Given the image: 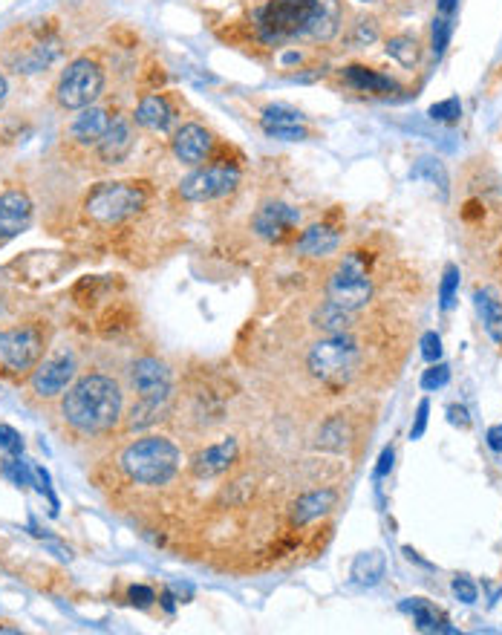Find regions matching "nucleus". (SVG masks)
<instances>
[{"instance_id": "f257e3e1", "label": "nucleus", "mask_w": 502, "mask_h": 635, "mask_svg": "<svg viewBox=\"0 0 502 635\" xmlns=\"http://www.w3.org/2000/svg\"><path fill=\"white\" fill-rule=\"evenodd\" d=\"M122 413H125L122 384L104 373H87L73 381L61 402L64 422L84 436L113 431Z\"/></svg>"}, {"instance_id": "f03ea898", "label": "nucleus", "mask_w": 502, "mask_h": 635, "mask_svg": "<svg viewBox=\"0 0 502 635\" xmlns=\"http://www.w3.org/2000/svg\"><path fill=\"white\" fill-rule=\"evenodd\" d=\"M151 203V188L148 182L139 179H110L99 182L87 191L81 211L90 223L96 226H122L142 214Z\"/></svg>"}, {"instance_id": "7ed1b4c3", "label": "nucleus", "mask_w": 502, "mask_h": 635, "mask_svg": "<svg viewBox=\"0 0 502 635\" xmlns=\"http://www.w3.org/2000/svg\"><path fill=\"white\" fill-rule=\"evenodd\" d=\"M315 6H318V0H263L251 12L254 35L266 47L306 41L309 24L315 18Z\"/></svg>"}, {"instance_id": "20e7f679", "label": "nucleus", "mask_w": 502, "mask_h": 635, "mask_svg": "<svg viewBox=\"0 0 502 635\" xmlns=\"http://www.w3.org/2000/svg\"><path fill=\"white\" fill-rule=\"evenodd\" d=\"M182 454L168 436H142L130 442L122 454V471L139 485H165L171 483L179 471Z\"/></svg>"}, {"instance_id": "39448f33", "label": "nucleus", "mask_w": 502, "mask_h": 635, "mask_svg": "<svg viewBox=\"0 0 502 635\" xmlns=\"http://www.w3.org/2000/svg\"><path fill=\"white\" fill-rule=\"evenodd\" d=\"M373 295H376V280L370 272V257L358 249L341 254L324 280V301L361 312L364 306H370Z\"/></svg>"}, {"instance_id": "423d86ee", "label": "nucleus", "mask_w": 502, "mask_h": 635, "mask_svg": "<svg viewBox=\"0 0 502 635\" xmlns=\"http://www.w3.org/2000/svg\"><path fill=\"white\" fill-rule=\"evenodd\" d=\"M240 185H243V165L217 153L211 162L191 168L188 177L179 179L176 194L182 203H220V200L234 197L240 191Z\"/></svg>"}, {"instance_id": "0eeeda50", "label": "nucleus", "mask_w": 502, "mask_h": 635, "mask_svg": "<svg viewBox=\"0 0 502 635\" xmlns=\"http://www.w3.org/2000/svg\"><path fill=\"white\" fill-rule=\"evenodd\" d=\"M358 364H361V347L352 335H324L306 353L309 373L329 387L347 384L355 376Z\"/></svg>"}, {"instance_id": "6e6552de", "label": "nucleus", "mask_w": 502, "mask_h": 635, "mask_svg": "<svg viewBox=\"0 0 502 635\" xmlns=\"http://www.w3.org/2000/svg\"><path fill=\"white\" fill-rule=\"evenodd\" d=\"M104 84H107V76H104V67L99 61L90 58V55H78L61 70L52 96H55V104L61 110L78 113V110L99 102Z\"/></svg>"}, {"instance_id": "1a4fd4ad", "label": "nucleus", "mask_w": 502, "mask_h": 635, "mask_svg": "<svg viewBox=\"0 0 502 635\" xmlns=\"http://www.w3.org/2000/svg\"><path fill=\"white\" fill-rule=\"evenodd\" d=\"M47 335L38 324H24L15 330L0 332V373L9 379H21L32 373L44 358Z\"/></svg>"}, {"instance_id": "9d476101", "label": "nucleus", "mask_w": 502, "mask_h": 635, "mask_svg": "<svg viewBox=\"0 0 502 635\" xmlns=\"http://www.w3.org/2000/svg\"><path fill=\"white\" fill-rule=\"evenodd\" d=\"M303 214L298 205L286 200H263L249 220L251 234L269 246H289L301 231Z\"/></svg>"}, {"instance_id": "9b49d317", "label": "nucleus", "mask_w": 502, "mask_h": 635, "mask_svg": "<svg viewBox=\"0 0 502 635\" xmlns=\"http://www.w3.org/2000/svg\"><path fill=\"white\" fill-rule=\"evenodd\" d=\"M220 139L214 136L211 127L202 122H182L171 133V153L179 165L185 168H200L205 162H211L220 153Z\"/></svg>"}, {"instance_id": "f8f14e48", "label": "nucleus", "mask_w": 502, "mask_h": 635, "mask_svg": "<svg viewBox=\"0 0 502 635\" xmlns=\"http://www.w3.org/2000/svg\"><path fill=\"white\" fill-rule=\"evenodd\" d=\"M61 50H64V41L52 32V29H35L24 44H18L15 52L9 55V67L15 73H24V76H35V73H44L50 70L52 64L61 58Z\"/></svg>"}, {"instance_id": "ddd939ff", "label": "nucleus", "mask_w": 502, "mask_h": 635, "mask_svg": "<svg viewBox=\"0 0 502 635\" xmlns=\"http://www.w3.org/2000/svg\"><path fill=\"white\" fill-rule=\"evenodd\" d=\"M76 358L70 353H55V356L44 358L35 370H32V393L41 399H55L64 390H70V384L76 381Z\"/></svg>"}, {"instance_id": "4468645a", "label": "nucleus", "mask_w": 502, "mask_h": 635, "mask_svg": "<svg viewBox=\"0 0 502 635\" xmlns=\"http://www.w3.org/2000/svg\"><path fill=\"white\" fill-rule=\"evenodd\" d=\"M341 243H344L341 229L332 226L329 220H321V223H309L306 229L298 231V237L292 240V254L301 260H329L341 249Z\"/></svg>"}, {"instance_id": "2eb2a0df", "label": "nucleus", "mask_w": 502, "mask_h": 635, "mask_svg": "<svg viewBox=\"0 0 502 635\" xmlns=\"http://www.w3.org/2000/svg\"><path fill=\"white\" fill-rule=\"evenodd\" d=\"M130 387L136 390L139 399H171L174 384H171V370L165 361L145 356L136 358L130 364Z\"/></svg>"}, {"instance_id": "dca6fc26", "label": "nucleus", "mask_w": 502, "mask_h": 635, "mask_svg": "<svg viewBox=\"0 0 502 635\" xmlns=\"http://www.w3.org/2000/svg\"><path fill=\"white\" fill-rule=\"evenodd\" d=\"M260 130L269 139H280V142H303L312 136V130L306 127V116L295 107L286 104H269L260 110Z\"/></svg>"}, {"instance_id": "f3484780", "label": "nucleus", "mask_w": 502, "mask_h": 635, "mask_svg": "<svg viewBox=\"0 0 502 635\" xmlns=\"http://www.w3.org/2000/svg\"><path fill=\"white\" fill-rule=\"evenodd\" d=\"M133 122L151 133H174L179 122V107L168 93H148L133 107Z\"/></svg>"}, {"instance_id": "a211bd4d", "label": "nucleus", "mask_w": 502, "mask_h": 635, "mask_svg": "<svg viewBox=\"0 0 502 635\" xmlns=\"http://www.w3.org/2000/svg\"><path fill=\"white\" fill-rule=\"evenodd\" d=\"M133 148H136V122H133V116L116 113V119L110 122L107 133L101 136L93 151L99 156L101 165H122L133 153Z\"/></svg>"}, {"instance_id": "6ab92c4d", "label": "nucleus", "mask_w": 502, "mask_h": 635, "mask_svg": "<svg viewBox=\"0 0 502 635\" xmlns=\"http://www.w3.org/2000/svg\"><path fill=\"white\" fill-rule=\"evenodd\" d=\"M35 205L29 200V194L21 188H9L0 194V246L15 240L18 234H24L32 223Z\"/></svg>"}, {"instance_id": "aec40b11", "label": "nucleus", "mask_w": 502, "mask_h": 635, "mask_svg": "<svg viewBox=\"0 0 502 635\" xmlns=\"http://www.w3.org/2000/svg\"><path fill=\"white\" fill-rule=\"evenodd\" d=\"M116 119V113L107 104H90L84 110H78V116L67 127V139L78 148H96L99 139L107 133L110 122Z\"/></svg>"}, {"instance_id": "412c9836", "label": "nucleus", "mask_w": 502, "mask_h": 635, "mask_svg": "<svg viewBox=\"0 0 502 635\" xmlns=\"http://www.w3.org/2000/svg\"><path fill=\"white\" fill-rule=\"evenodd\" d=\"M341 81L355 90V93H364V96H393L399 93V81L390 76H384L376 67H367V64H347L338 70Z\"/></svg>"}, {"instance_id": "4be33fe9", "label": "nucleus", "mask_w": 502, "mask_h": 635, "mask_svg": "<svg viewBox=\"0 0 502 635\" xmlns=\"http://www.w3.org/2000/svg\"><path fill=\"white\" fill-rule=\"evenodd\" d=\"M237 439H223V442H217V445H208L205 451H200L194 462H191V468H194V474L200 477V480H211V477H220V474H226L228 468L237 462Z\"/></svg>"}, {"instance_id": "5701e85b", "label": "nucleus", "mask_w": 502, "mask_h": 635, "mask_svg": "<svg viewBox=\"0 0 502 635\" xmlns=\"http://www.w3.org/2000/svg\"><path fill=\"white\" fill-rule=\"evenodd\" d=\"M344 29V6L341 0H318L315 6V18L309 24L306 41L312 44H329L341 35Z\"/></svg>"}, {"instance_id": "b1692460", "label": "nucleus", "mask_w": 502, "mask_h": 635, "mask_svg": "<svg viewBox=\"0 0 502 635\" xmlns=\"http://www.w3.org/2000/svg\"><path fill=\"white\" fill-rule=\"evenodd\" d=\"M335 503H338V491H335V488H315V491L301 494V497L292 503L289 517H292L295 526H306V523H312V520L329 514V511L335 508Z\"/></svg>"}, {"instance_id": "393cba45", "label": "nucleus", "mask_w": 502, "mask_h": 635, "mask_svg": "<svg viewBox=\"0 0 502 635\" xmlns=\"http://www.w3.org/2000/svg\"><path fill=\"white\" fill-rule=\"evenodd\" d=\"M312 327L324 335H352L355 327H358V312L352 309H344L338 304H329V301H321L312 312Z\"/></svg>"}, {"instance_id": "a878e982", "label": "nucleus", "mask_w": 502, "mask_h": 635, "mask_svg": "<svg viewBox=\"0 0 502 635\" xmlns=\"http://www.w3.org/2000/svg\"><path fill=\"white\" fill-rule=\"evenodd\" d=\"M402 610L413 615V624H416L422 633H456L453 627H448V621L427 604L425 598H407L402 604Z\"/></svg>"}, {"instance_id": "bb28decb", "label": "nucleus", "mask_w": 502, "mask_h": 635, "mask_svg": "<svg viewBox=\"0 0 502 635\" xmlns=\"http://www.w3.org/2000/svg\"><path fill=\"white\" fill-rule=\"evenodd\" d=\"M474 301H477V312L485 324V332L497 341L502 347V304L500 298L491 292V289H477L474 292Z\"/></svg>"}, {"instance_id": "cd10ccee", "label": "nucleus", "mask_w": 502, "mask_h": 635, "mask_svg": "<svg viewBox=\"0 0 502 635\" xmlns=\"http://www.w3.org/2000/svg\"><path fill=\"white\" fill-rule=\"evenodd\" d=\"M168 402L171 399H139L127 413L125 428L127 431H145V428L156 425L168 413Z\"/></svg>"}, {"instance_id": "c85d7f7f", "label": "nucleus", "mask_w": 502, "mask_h": 635, "mask_svg": "<svg viewBox=\"0 0 502 635\" xmlns=\"http://www.w3.org/2000/svg\"><path fill=\"white\" fill-rule=\"evenodd\" d=\"M384 52L393 58V61H399L404 70H413V67H419V58H422V47H419V38L416 35H393V38H387V44H384Z\"/></svg>"}, {"instance_id": "c756f323", "label": "nucleus", "mask_w": 502, "mask_h": 635, "mask_svg": "<svg viewBox=\"0 0 502 635\" xmlns=\"http://www.w3.org/2000/svg\"><path fill=\"white\" fill-rule=\"evenodd\" d=\"M384 566L387 560L381 552H364L352 563V581L361 586H376L384 578Z\"/></svg>"}, {"instance_id": "7c9ffc66", "label": "nucleus", "mask_w": 502, "mask_h": 635, "mask_svg": "<svg viewBox=\"0 0 502 635\" xmlns=\"http://www.w3.org/2000/svg\"><path fill=\"white\" fill-rule=\"evenodd\" d=\"M347 442H350V428L341 416L324 422V428L318 431V448H324V451H344Z\"/></svg>"}, {"instance_id": "2f4dec72", "label": "nucleus", "mask_w": 502, "mask_h": 635, "mask_svg": "<svg viewBox=\"0 0 502 635\" xmlns=\"http://www.w3.org/2000/svg\"><path fill=\"white\" fill-rule=\"evenodd\" d=\"M413 179H427L430 185H436L442 191V197H448V174L445 168L439 165V159H419V165L410 171Z\"/></svg>"}, {"instance_id": "473e14b6", "label": "nucleus", "mask_w": 502, "mask_h": 635, "mask_svg": "<svg viewBox=\"0 0 502 635\" xmlns=\"http://www.w3.org/2000/svg\"><path fill=\"white\" fill-rule=\"evenodd\" d=\"M378 35H381V29H378V21L376 18H358L355 24H350V44L355 50H361V47H370V44H376Z\"/></svg>"}, {"instance_id": "72a5a7b5", "label": "nucleus", "mask_w": 502, "mask_h": 635, "mask_svg": "<svg viewBox=\"0 0 502 635\" xmlns=\"http://www.w3.org/2000/svg\"><path fill=\"white\" fill-rule=\"evenodd\" d=\"M451 35H453L451 18H445V15L433 18V29H430V50H433L436 58H439V55H445L448 44H451Z\"/></svg>"}, {"instance_id": "f704fd0d", "label": "nucleus", "mask_w": 502, "mask_h": 635, "mask_svg": "<svg viewBox=\"0 0 502 635\" xmlns=\"http://www.w3.org/2000/svg\"><path fill=\"white\" fill-rule=\"evenodd\" d=\"M0 474H3L6 480H12L15 485L35 483V468H29L24 459H18V457L3 459V465H0Z\"/></svg>"}, {"instance_id": "c9c22d12", "label": "nucleus", "mask_w": 502, "mask_h": 635, "mask_svg": "<svg viewBox=\"0 0 502 635\" xmlns=\"http://www.w3.org/2000/svg\"><path fill=\"white\" fill-rule=\"evenodd\" d=\"M456 292H459V266L448 263L445 272H442V283H439V304H442V309H451L453 301H456Z\"/></svg>"}, {"instance_id": "e433bc0d", "label": "nucleus", "mask_w": 502, "mask_h": 635, "mask_svg": "<svg viewBox=\"0 0 502 635\" xmlns=\"http://www.w3.org/2000/svg\"><path fill=\"white\" fill-rule=\"evenodd\" d=\"M427 116L433 119V122H439V125H453V122H459V116H462V102L451 96V99H445V102H436L430 110H427Z\"/></svg>"}, {"instance_id": "4c0bfd02", "label": "nucleus", "mask_w": 502, "mask_h": 635, "mask_svg": "<svg viewBox=\"0 0 502 635\" xmlns=\"http://www.w3.org/2000/svg\"><path fill=\"white\" fill-rule=\"evenodd\" d=\"M0 448L9 457H21L24 454V439H21V433L15 431L12 425H0Z\"/></svg>"}, {"instance_id": "58836bf2", "label": "nucleus", "mask_w": 502, "mask_h": 635, "mask_svg": "<svg viewBox=\"0 0 502 635\" xmlns=\"http://www.w3.org/2000/svg\"><path fill=\"white\" fill-rule=\"evenodd\" d=\"M448 381H451V367L433 361V367L425 370V376H422V387H425V390H439V387H445Z\"/></svg>"}, {"instance_id": "ea45409f", "label": "nucleus", "mask_w": 502, "mask_h": 635, "mask_svg": "<svg viewBox=\"0 0 502 635\" xmlns=\"http://www.w3.org/2000/svg\"><path fill=\"white\" fill-rule=\"evenodd\" d=\"M127 598H130V604H133V607H142V610H148L153 601H156V592H153L151 586L133 584L130 589H127Z\"/></svg>"}, {"instance_id": "a19ab883", "label": "nucleus", "mask_w": 502, "mask_h": 635, "mask_svg": "<svg viewBox=\"0 0 502 635\" xmlns=\"http://www.w3.org/2000/svg\"><path fill=\"white\" fill-rule=\"evenodd\" d=\"M422 356L430 364L442 358V338L436 332H425V338H422Z\"/></svg>"}, {"instance_id": "79ce46f5", "label": "nucleus", "mask_w": 502, "mask_h": 635, "mask_svg": "<svg viewBox=\"0 0 502 635\" xmlns=\"http://www.w3.org/2000/svg\"><path fill=\"white\" fill-rule=\"evenodd\" d=\"M453 592H456V598H459L462 604H477V586L471 584L468 578H456V581H453Z\"/></svg>"}, {"instance_id": "37998d69", "label": "nucleus", "mask_w": 502, "mask_h": 635, "mask_svg": "<svg viewBox=\"0 0 502 635\" xmlns=\"http://www.w3.org/2000/svg\"><path fill=\"white\" fill-rule=\"evenodd\" d=\"M427 410H430V405H427V402H419V410H416V425L410 428V439H419V436L425 433Z\"/></svg>"}, {"instance_id": "c03bdc74", "label": "nucleus", "mask_w": 502, "mask_h": 635, "mask_svg": "<svg viewBox=\"0 0 502 635\" xmlns=\"http://www.w3.org/2000/svg\"><path fill=\"white\" fill-rule=\"evenodd\" d=\"M448 419H451V425H459V428H468L471 425V416H468V410L462 405L448 407Z\"/></svg>"}, {"instance_id": "a18cd8bd", "label": "nucleus", "mask_w": 502, "mask_h": 635, "mask_svg": "<svg viewBox=\"0 0 502 635\" xmlns=\"http://www.w3.org/2000/svg\"><path fill=\"white\" fill-rule=\"evenodd\" d=\"M393 448H384L381 451V459H378V468H376V477H387L390 474V468H393Z\"/></svg>"}, {"instance_id": "49530a36", "label": "nucleus", "mask_w": 502, "mask_h": 635, "mask_svg": "<svg viewBox=\"0 0 502 635\" xmlns=\"http://www.w3.org/2000/svg\"><path fill=\"white\" fill-rule=\"evenodd\" d=\"M488 445H491V451L502 454V425H494V428L488 431Z\"/></svg>"}, {"instance_id": "de8ad7c7", "label": "nucleus", "mask_w": 502, "mask_h": 635, "mask_svg": "<svg viewBox=\"0 0 502 635\" xmlns=\"http://www.w3.org/2000/svg\"><path fill=\"white\" fill-rule=\"evenodd\" d=\"M436 6H439V15H445V18H451L453 12H456V6H459V0H439Z\"/></svg>"}, {"instance_id": "09e8293b", "label": "nucleus", "mask_w": 502, "mask_h": 635, "mask_svg": "<svg viewBox=\"0 0 502 635\" xmlns=\"http://www.w3.org/2000/svg\"><path fill=\"white\" fill-rule=\"evenodd\" d=\"M6 96H9V81H6L3 70H0V104L6 102Z\"/></svg>"}, {"instance_id": "8fccbe9b", "label": "nucleus", "mask_w": 502, "mask_h": 635, "mask_svg": "<svg viewBox=\"0 0 502 635\" xmlns=\"http://www.w3.org/2000/svg\"><path fill=\"white\" fill-rule=\"evenodd\" d=\"M358 3H373V0H358Z\"/></svg>"}]
</instances>
